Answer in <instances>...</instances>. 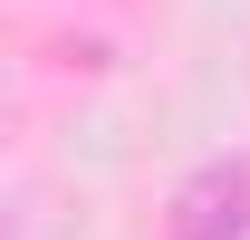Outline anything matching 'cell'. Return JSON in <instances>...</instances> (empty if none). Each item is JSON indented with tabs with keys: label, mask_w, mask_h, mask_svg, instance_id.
Here are the masks:
<instances>
[{
	"label": "cell",
	"mask_w": 250,
	"mask_h": 240,
	"mask_svg": "<svg viewBox=\"0 0 250 240\" xmlns=\"http://www.w3.org/2000/svg\"><path fill=\"white\" fill-rule=\"evenodd\" d=\"M250 231V163H212L173 192V231L164 240H241Z\"/></svg>",
	"instance_id": "obj_1"
}]
</instances>
